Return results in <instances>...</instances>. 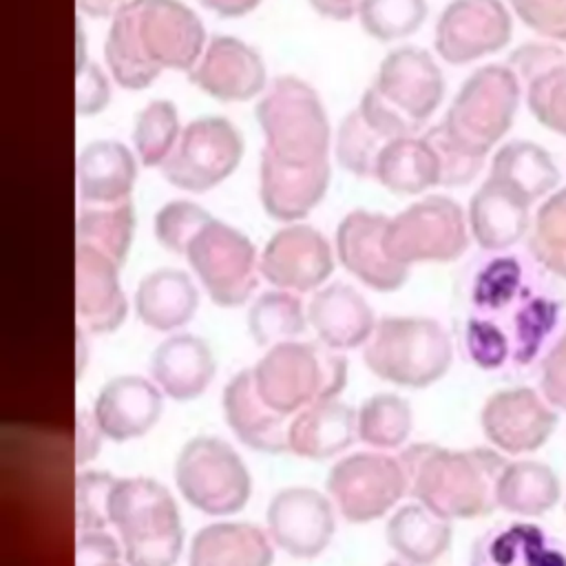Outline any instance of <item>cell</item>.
Here are the masks:
<instances>
[{"label": "cell", "mask_w": 566, "mask_h": 566, "mask_svg": "<svg viewBox=\"0 0 566 566\" xmlns=\"http://www.w3.org/2000/svg\"><path fill=\"white\" fill-rule=\"evenodd\" d=\"M385 537L398 559L429 566L451 546V520L440 517L420 502L407 504L389 517Z\"/></svg>", "instance_id": "cell-34"}, {"label": "cell", "mask_w": 566, "mask_h": 566, "mask_svg": "<svg viewBox=\"0 0 566 566\" xmlns=\"http://www.w3.org/2000/svg\"><path fill=\"white\" fill-rule=\"evenodd\" d=\"M562 495L557 473L537 460L506 462L497 482V506L522 517H537L551 511Z\"/></svg>", "instance_id": "cell-35"}, {"label": "cell", "mask_w": 566, "mask_h": 566, "mask_svg": "<svg viewBox=\"0 0 566 566\" xmlns=\"http://www.w3.org/2000/svg\"><path fill=\"white\" fill-rule=\"evenodd\" d=\"M528 254L553 276L566 281V188H557L535 210Z\"/></svg>", "instance_id": "cell-39"}, {"label": "cell", "mask_w": 566, "mask_h": 566, "mask_svg": "<svg viewBox=\"0 0 566 566\" xmlns=\"http://www.w3.org/2000/svg\"><path fill=\"white\" fill-rule=\"evenodd\" d=\"M190 82L221 102H245L265 91V64L256 49L232 35H212Z\"/></svg>", "instance_id": "cell-20"}, {"label": "cell", "mask_w": 566, "mask_h": 566, "mask_svg": "<svg viewBox=\"0 0 566 566\" xmlns=\"http://www.w3.org/2000/svg\"><path fill=\"white\" fill-rule=\"evenodd\" d=\"M389 217L369 210L349 212L336 230L340 265L376 292H394L407 283L409 268L394 261L385 248Z\"/></svg>", "instance_id": "cell-19"}, {"label": "cell", "mask_w": 566, "mask_h": 566, "mask_svg": "<svg viewBox=\"0 0 566 566\" xmlns=\"http://www.w3.org/2000/svg\"><path fill=\"white\" fill-rule=\"evenodd\" d=\"M424 139L429 142V146L438 159V170H440L438 186H449V188L467 186L484 168V157L469 155L460 146H455L451 142V137L447 135V130L442 128V124L429 128L424 133Z\"/></svg>", "instance_id": "cell-47"}, {"label": "cell", "mask_w": 566, "mask_h": 566, "mask_svg": "<svg viewBox=\"0 0 566 566\" xmlns=\"http://www.w3.org/2000/svg\"><path fill=\"white\" fill-rule=\"evenodd\" d=\"M307 321L318 340L336 352L365 345L378 325L371 305L347 283L321 287L307 305Z\"/></svg>", "instance_id": "cell-27"}, {"label": "cell", "mask_w": 566, "mask_h": 566, "mask_svg": "<svg viewBox=\"0 0 566 566\" xmlns=\"http://www.w3.org/2000/svg\"><path fill=\"white\" fill-rule=\"evenodd\" d=\"M111 99L108 80L97 64H77V113L80 115H95L99 113Z\"/></svg>", "instance_id": "cell-50"}, {"label": "cell", "mask_w": 566, "mask_h": 566, "mask_svg": "<svg viewBox=\"0 0 566 566\" xmlns=\"http://www.w3.org/2000/svg\"><path fill=\"white\" fill-rule=\"evenodd\" d=\"M186 259L219 307L243 305L259 281L254 243L237 228L212 219L190 243Z\"/></svg>", "instance_id": "cell-11"}, {"label": "cell", "mask_w": 566, "mask_h": 566, "mask_svg": "<svg viewBox=\"0 0 566 566\" xmlns=\"http://www.w3.org/2000/svg\"><path fill=\"white\" fill-rule=\"evenodd\" d=\"M462 349L484 371H522L559 336L564 292L533 256L495 254L473 274Z\"/></svg>", "instance_id": "cell-1"}, {"label": "cell", "mask_w": 566, "mask_h": 566, "mask_svg": "<svg viewBox=\"0 0 566 566\" xmlns=\"http://www.w3.org/2000/svg\"><path fill=\"white\" fill-rule=\"evenodd\" d=\"M197 2L223 18H241L250 13L261 0H197Z\"/></svg>", "instance_id": "cell-54"}, {"label": "cell", "mask_w": 566, "mask_h": 566, "mask_svg": "<svg viewBox=\"0 0 566 566\" xmlns=\"http://www.w3.org/2000/svg\"><path fill=\"white\" fill-rule=\"evenodd\" d=\"M221 405L226 422L245 447L261 453L290 451L287 433L292 416L279 413L261 398L252 369L234 374L223 389Z\"/></svg>", "instance_id": "cell-24"}, {"label": "cell", "mask_w": 566, "mask_h": 566, "mask_svg": "<svg viewBox=\"0 0 566 566\" xmlns=\"http://www.w3.org/2000/svg\"><path fill=\"white\" fill-rule=\"evenodd\" d=\"M409 493L444 520H475L497 509V482L506 460L495 449H444L416 442L400 455Z\"/></svg>", "instance_id": "cell-3"}, {"label": "cell", "mask_w": 566, "mask_h": 566, "mask_svg": "<svg viewBox=\"0 0 566 566\" xmlns=\"http://www.w3.org/2000/svg\"><path fill=\"white\" fill-rule=\"evenodd\" d=\"M102 438H106V436L99 429V424L95 420V413H86L82 409L77 413V462L80 464L95 458V453L99 451Z\"/></svg>", "instance_id": "cell-52"}, {"label": "cell", "mask_w": 566, "mask_h": 566, "mask_svg": "<svg viewBox=\"0 0 566 566\" xmlns=\"http://www.w3.org/2000/svg\"><path fill=\"white\" fill-rule=\"evenodd\" d=\"M199 307L192 279L175 268L146 274L135 290V312L144 325L157 332H175L190 323Z\"/></svg>", "instance_id": "cell-32"}, {"label": "cell", "mask_w": 566, "mask_h": 566, "mask_svg": "<svg viewBox=\"0 0 566 566\" xmlns=\"http://www.w3.org/2000/svg\"><path fill=\"white\" fill-rule=\"evenodd\" d=\"M263 150L287 164L329 161V122L318 93L294 75L276 77L256 104Z\"/></svg>", "instance_id": "cell-7"}, {"label": "cell", "mask_w": 566, "mask_h": 566, "mask_svg": "<svg viewBox=\"0 0 566 566\" xmlns=\"http://www.w3.org/2000/svg\"><path fill=\"white\" fill-rule=\"evenodd\" d=\"M522 93L524 86L509 64H486L464 80L444 115L442 128L464 153L486 157L509 133Z\"/></svg>", "instance_id": "cell-8"}, {"label": "cell", "mask_w": 566, "mask_h": 566, "mask_svg": "<svg viewBox=\"0 0 566 566\" xmlns=\"http://www.w3.org/2000/svg\"><path fill=\"white\" fill-rule=\"evenodd\" d=\"M117 478L104 471H82L75 482L77 531H104L111 526L108 504Z\"/></svg>", "instance_id": "cell-46"}, {"label": "cell", "mask_w": 566, "mask_h": 566, "mask_svg": "<svg viewBox=\"0 0 566 566\" xmlns=\"http://www.w3.org/2000/svg\"><path fill=\"white\" fill-rule=\"evenodd\" d=\"M181 135L179 115L172 102L153 99L135 119L133 144L144 166H164Z\"/></svg>", "instance_id": "cell-42"}, {"label": "cell", "mask_w": 566, "mask_h": 566, "mask_svg": "<svg viewBox=\"0 0 566 566\" xmlns=\"http://www.w3.org/2000/svg\"><path fill=\"white\" fill-rule=\"evenodd\" d=\"M128 0H77V7L84 15L91 18H108L115 15L119 7H124Z\"/></svg>", "instance_id": "cell-55"}, {"label": "cell", "mask_w": 566, "mask_h": 566, "mask_svg": "<svg viewBox=\"0 0 566 566\" xmlns=\"http://www.w3.org/2000/svg\"><path fill=\"white\" fill-rule=\"evenodd\" d=\"M358 438L374 449H398L407 442L413 424L411 407L396 394L369 396L358 413Z\"/></svg>", "instance_id": "cell-41"}, {"label": "cell", "mask_w": 566, "mask_h": 566, "mask_svg": "<svg viewBox=\"0 0 566 566\" xmlns=\"http://www.w3.org/2000/svg\"><path fill=\"white\" fill-rule=\"evenodd\" d=\"M329 186V161L287 164L261 150L259 197L276 221H298L321 203Z\"/></svg>", "instance_id": "cell-21"}, {"label": "cell", "mask_w": 566, "mask_h": 566, "mask_svg": "<svg viewBox=\"0 0 566 566\" xmlns=\"http://www.w3.org/2000/svg\"><path fill=\"white\" fill-rule=\"evenodd\" d=\"M363 360L374 376L391 385L422 389L449 371L453 345L436 318L387 316L365 343Z\"/></svg>", "instance_id": "cell-6"}, {"label": "cell", "mask_w": 566, "mask_h": 566, "mask_svg": "<svg viewBox=\"0 0 566 566\" xmlns=\"http://www.w3.org/2000/svg\"><path fill=\"white\" fill-rule=\"evenodd\" d=\"M524 97L544 128L566 137V57L524 82Z\"/></svg>", "instance_id": "cell-44"}, {"label": "cell", "mask_w": 566, "mask_h": 566, "mask_svg": "<svg viewBox=\"0 0 566 566\" xmlns=\"http://www.w3.org/2000/svg\"><path fill=\"white\" fill-rule=\"evenodd\" d=\"M135 234L130 199L108 206H82L77 212V243L95 248L124 265Z\"/></svg>", "instance_id": "cell-37"}, {"label": "cell", "mask_w": 566, "mask_h": 566, "mask_svg": "<svg viewBox=\"0 0 566 566\" xmlns=\"http://www.w3.org/2000/svg\"><path fill=\"white\" fill-rule=\"evenodd\" d=\"M122 557V548L111 533L86 531L77 537V566H106Z\"/></svg>", "instance_id": "cell-51"}, {"label": "cell", "mask_w": 566, "mask_h": 566, "mask_svg": "<svg viewBox=\"0 0 566 566\" xmlns=\"http://www.w3.org/2000/svg\"><path fill=\"white\" fill-rule=\"evenodd\" d=\"M354 438H358L356 411L338 400H318L298 413L290 422V451L307 460H327L343 453Z\"/></svg>", "instance_id": "cell-29"}, {"label": "cell", "mask_w": 566, "mask_h": 566, "mask_svg": "<svg viewBox=\"0 0 566 566\" xmlns=\"http://www.w3.org/2000/svg\"><path fill=\"white\" fill-rule=\"evenodd\" d=\"M394 195H420L438 186L436 153L424 137H400L387 144L378 159L376 177Z\"/></svg>", "instance_id": "cell-36"}, {"label": "cell", "mask_w": 566, "mask_h": 566, "mask_svg": "<svg viewBox=\"0 0 566 566\" xmlns=\"http://www.w3.org/2000/svg\"><path fill=\"white\" fill-rule=\"evenodd\" d=\"M164 411V391L144 376L126 374L108 380L95 398V420L113 442L148 433Z\"/></svg>", "instance_id": "cell-22"}, {"label": "cell", "mask_w": 566, "mask_h": 566, "mask_svg": "<svg viewBox=\"0 0 566 566\" xmlns=\"http://www.w3.org/2000/svg\"><path fill=\"white\" fill-rule=\"evenodd\" d=\"M175 482L184 500L206 515L239 513L252 493V478L241 455L214 436H197L181 447Z\"/></svg>", "instance_id": "cell-9"}, {"label": "cell", "mask_w": 566, "mask_h": 566, "mask_svg": "<svg viewBox=\"0 0 566 566\" xmlns=\"http://www.w3.org/2000/svg\"><path fill=\"white\" fill-rule=\"evenodd\" d=\"M409 491L400 458L380 451H358L340 458L327 475V493L338 513L354 522L382 517Z\"/></svg>", "instance_id": "cell-12"}, {"label": "cell", "mask_w": 566, "mask_h": 566, "mask_svg": "<svg viewBox=\"0 0 566 566\" xmlns=\"http://www.w3.org/2000/svg\"><path fill=\"white\" fill-rule=\"evenodd\" d=\"M427 18V0H363L358 20L367 35L380 42L400 40L420 29Z\"/></svg>", "instance_id": "cell-43"}, {"label": "cell", "mask_w": 566, "mask_h": 566, "mask_svg": "<svg viewBox=\"0 0 566 566\" xmlns=\"http://www.w3.org/2000/svg\"><path fill=\"white\" fill-rule=\"evenodd\" d=\"M307 323L301 298L287 290L265 292L248 310L250 336L261 347L294 340L305 332Z\"/></svg>", "instance_id": "cell-38"}, {"label": "cell", "mask_w": 566, "mask_h": 566, "mask_svg": "<svg viewBox=\"0 0 566 566\" xmlns=\"http://www.w3.org/2000/svg\"><path fill=\"white\" fill-rule=\"evenodd\" d=\"M135 177V157L119 142H93L77 157V192L84 206L126 201Z\"/></svg>", "instance_id": "cell-31"}, {"label": "cell", "mask_w": 566, "mask_h": 566, "mask_svg": "<svg viewBox=\"0 0 566 566\" xmlns=\"http://www.w3.org/2000/svg\"><path fill=\"white\" fill-rule=\"evenodd\" d=\"M391 142L394 139L356 106L338 126L336 159L347 172L369 179L376 177L378 159Z\"/></svg>", "instance_id": "cell-40"}, {"label": "cell", "mask_w": 566, "mask_h": 566, "mask_svg": "<svg viewBox=\"0 0 566 566\" xmlns=\"http://www.w3.org/2000/svg\"><path fill=\"white\" fill-rule=\"evenodd\" d=\"M214 356L210 345L195 334H175L161 340L150 358L155 385L172 400L201 396L214 378Z\"/></svg>", "instance_id": "cell-28"}, {"label": "cell", "mask_w": 566, "mask_h": 566, "mask_svg": "<svg viewBox=\"0 0 566 566\" xmlns=\"http://www.w3.org/2000/svg\"><path fill=\"white\" fill-rule=\"evenodd\" d=\"M489 177L513 188L531 206L553 195L562 181L551 153L531 139H513L500 146L491 159Z\"/></svg>", "instance_id": "cell-33"}, {"label": "cell", "mask_w": 566, "mask_h": 566, "mask_svg": "<svg viewBox=\"0 0 566 566\" xmlns=\"http://www.w3.org/2000/svg\"><path fill=\"white\" fill-rule=\"evenodd\" d=\"M261 398L283 416L338 398L347 382V360L321 340H285L272 345L252 367Z\"/></svg>", "instance_id": "cell-5"}, {"label": "cell", "mask_w": 566, "mask_h": 566, "mask_svg": "<svg viewBox=\"0 0 566 566\" xmlns=\"http://www.w3.org/2000/svg\"><path fill=\"white\" fill-rule=\"evenodd\" d=\"M376 93L416 130L429 122L444 95V77L436 60L420 46L394 49L371 84Z\"/></svg>", "instance_id": "cell-17"}, {"label": "cell", "mask_w": 566, "mask_h": 566, "mask_svg": "<svg viewBox=\"0 0 566 566\" xmlns=\"http://www.w3.org/2000/svg\"><path fill=\"white\" fill-rule=\"evenodd\" d=\"M128 566H175L184 546V526L170 491L153 478H117L111 504Z\"/></svg>", "instance_id": "cell-4"}, {"label": "cell", "mask_w": 566, "mask_h": 566, "mask_svg": "<svg viewBox=\"0 0 566 566\" xmlns=\"http://www.w3.org/2000/svg\"><path fill=\"white\" fill-rule=\"evenodd\" d=\"M75 307L77 318L88 332H115L128 312L119 285V268L104 252L80 245L75 250Z\"/></svg>", "instance_id": "cell-23"}, {"label": "cell", "mask_w": 566, "mask_h": 566, "mask_svg": "<svg viewBox=\"0 0 566 566\" xmlns=\"http://www.w3.org/2000/svg\"><path fill=\"white\" fill-rule=\"evenodd\" d=\"M270 535L250 522L208 524L192 537L188 566H272Z\"/></svg>", "instance_id": "cell-30"}, {"label": "cell", "mask_w": 566, "mask_h": 566, "mask_svg": "<svg viewBox=\"0 0 566 566\" xmlns=\"http://www.w3.org/2000/svg\"><path fill=\"white\" fill-rule=\"evenodd\" d=\"M542 396L559 411H566V332H562L539 360Z\"/></svg>", "instance_id": "cell-49"}, {"label": "cell", "mask_w": 566, "mask_h": 566, "mask_svg": "<svg viewBox=\"0 0 566 566\" xmlns=\"http://www.w3.org/2000/svg\"><path fill=\"white\" fill-rule=\"evenodd\" d=\"M106 566H122V564H119V562H115V564H106Z\"/></svg>", "instance_id": "cell-57"}, {"label": "cell", "mask_w": 566, "mask_h": 566, "mask_svg": "<svg viewBox=\"0 0 566 566\" xmlns=\"http://www.w3.org/2000/svg\"><path fill=\"white\" fill-rule=\"evenodd\" d=\"M243 157V139L226 117L190 122L161 166L168 184L188 192H206L226 181Z\"/></svg>", "instance_id": "cell-13"}, {"label": "cell", "mask_w": 566, "mask_h": 566, "mask_svg": "<svg viewBox=\"0 0 566 566\" xmlns=\"http://www.w3.org/2000/svg\"><path fill=\"white\" fill-rule=\"evenodd\" d=\"M363 0H310V4L325 18L332 20H349L354 13H358Z\"/></svg>", "instance_id": "cell-53"}, {"label": "cell", "mask_w": 566, "mask_h": 566, "mask_svg": "<svg viewBox=\"0 0 566 566\" xmlns=\"http://www.w3.org/2000/svg\"><path fill=\"white\" fill-rule=\"evenodd\" d=\"M486 440L511 455L531 453L546 444L557 427L555 407L531 387L500 389L480 411Z\"/></svg>", "instance_id": "cell-15"}, {"label": "cell", "mask_w": 566, "mask_h": 566, "mask_svg": "<svg viewBox=\"0 0 566 566\" xmlns=\"http://www.w3.org/2000/svg\"><path fill=\"white\" fill-rule=\"evenodd\" d=\"M203 49V24L179 0H128L104 42L108 71L130 91L146 88L166 69L192 71Z\"/></svg>", "instance_id": "cell-2"}, {"label": "cell", "mask_w": 566, "mask_h": 566, "mask_svg": "<svg viewBox=\"0 0 566 566\" xmlns=\"http://www.w3.org/2000/svg\"><path fill=\"white\" fill-rule=\"evenodd\" d=\"M531 203L495 177H486L469 201V230L486 252H506L520 243L533 223Z\"/></svg>", "instance_id": "cell-25"}, {"label": "cell", "mask_w": 566, "mask_h": 566, "mask_svg": "<svg viewBox=\"0 0 566 566\" xmlns=\"http://www.w3.org/2000/svg\"><path fill=\"white\" fill-rule=\"evenodd\" d=\"M513 18L502 0H451L436 22V51L449 64H469L502 51Z\"/></svg>", "instance_id": "cell-14"}, {"label": "cell", "mask_w": 566, "mask_h": 566, "mask_svg": "<svg viewBox=\"0 0 566 566\" xmlns=\"http://www.w3.org/2000/svg\"><path fill=\"white\" fill-rule=\"evenodd\" d=\"M511 11L548 42H566V0H509Z\"/></svg>", "instance_id": "cell-48"}, {"label": "cell", "mask_w": 566, "mask_h": 566, "mask_svg": "<svg viewBox=\"0 0 566 566\" xmlns=\"http://www.w3.org/2000/svg\"><path fill=\"white\" fill-rule=\"evenodd\" d=\"M469 219L458 201L429 195L389 219L385 248L400 265L455 261L469 248Z\"/></svg>", "instance_id": "cell-10"}, {"label": "cell", "mask_w": 566, "mask_h": 566, "mask_svg": "<svg viewBox=\"0 0 566 566\" xmlns=\"http://www.w3.org/2000/svg\"><path fill=\"white\" fill-rule=\"evenodd\" d=\"M332 270L334 256L329 243L316 228L303 223L274 232L259 256L261 276L276 290L296 294L321 287Z\"/></svg>", "instance_id": "cell-18"}, {"label": "cell", "mask_w": 566, "mask_h": 566, "mask_svg": "<svg viewBox=\"0 0 566 566\" xmlns=\"http://www.w3.org/2000/svg\"><path fill=\"white\" fill-rule=\"evenodd\" d=\"M212 221V217L197 203L179 199V201H170L166 203L153 221V230L157 241L175 254H184L188 252L190 243L195 241V237Z\"/></svg>", "instance_id": "cell-45"}, {"label": "cell", "mask_w": 566, "mask_h": 566, "mask_svg": "<svg viewBox=\"0 0 566 566\" xmlns=\"http://www.w3.org/2000/svg\"><path fill=\"white\" fill-rule=\"evenodd\" d=\"M385 566H418V564H409V562H405V559H391V562H387Z\"/></svg>", "instance_id": "cell-56"}, {"label": "cell", "mask_w": 566, "mask_h": 566, "mask_svg": "<svg viewBox=\"0 0 566 566\" xmlns=\"http://www.w3.org/2000/svg\"><path fill=\"white\" fill-rule=\"evenodd\" d=\"M469 566H566V544L531 522L495 524L473 542Z\"/></svg>", "instance_id": "cell-26"}, {"label": "cell", "mask_w": 566, "mask_h": 566, "mask_svg": "<svg viewBox=\"0 0 566 566\" xmlns=\"http://www.w3.org/2000/svg\"><path fill=\"white\" fill-rule=\"evenodd\" d=\"M265 520L270 539L298 559L321 555L336 533L332 500L310 486L279 491L268 504Z\"/></svg>", "instance_id": "cell-16"}]
</instances>
